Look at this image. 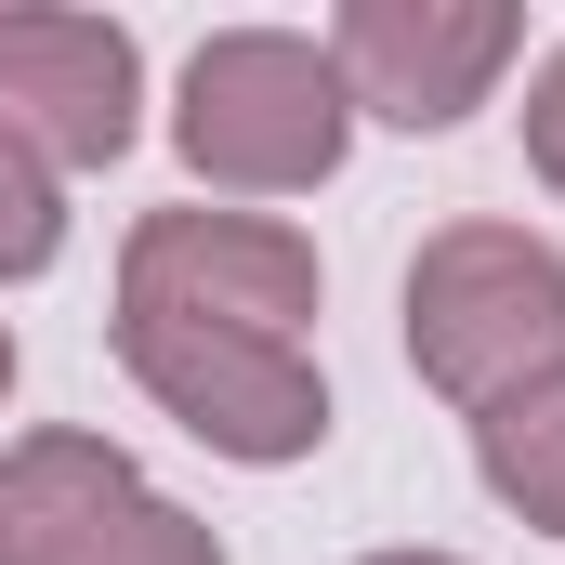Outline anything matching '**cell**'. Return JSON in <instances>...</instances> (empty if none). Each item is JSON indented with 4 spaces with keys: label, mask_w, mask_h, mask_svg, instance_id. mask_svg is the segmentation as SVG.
Masks as SVG:
<instances>
[{
    "label": "cell",
    "mask_w": 565,
    "mask_h": 565,
    "mask_svg": "<svg viewBox=\"0 0 565 565\" xmlns=\"http://www.w3.org/2000/svg\"><path fill=\"white\" fill-rule=\"evenodd\" d=\"M526 53L513 0H342L329 13V66L355 93V119L382 132H460Z\"/></svg>",
    "instance_id": "obj_6"
},
{
    "label": "cell",
    "mask_w": 565,
    "mask_h": 565,
    "mask_svg": "<svg viewBox=\"0 0 565 565\" xmlns=\"http://www.w3.org/2000/svg\"><path fill=\"white\" fill-rule=\"evenodd\" d=\"M132 500H145V460L119 434H79V422L13 434L0 447V565H79Z\"/></svg>",
    "instance_id": "obj_7"
},
{
    "label": "cell",
    "mask_w": 565,
    "mask_h": 565,
    "mask_svg": "<svg viewBox=\"0 0 565 565\" xmlns=\"http://www.w3.org/2000/svg\"><path fill=\"white\" fill-rule=\"evenodd\" d=\"M132 395L171 434H198L211 460H250V473H289L329 447V369L302 342H250V329H171V316H106Z\"/></svg>",
    "instance_id": "obj_3"
},
{
    "label": "cell",
    "mask_w": 565,
    "mask_h": 565,
    "mask_svg": "<svg viewBox=\"0 0 565 565\" xmlns=\"http://www.w3.org/2000/svg\"><path fill=\"white\" fill-rule=\"evenodd\" d=\"M355 565H460V553H422V540H408V553H355Z\"/></svg>",
    "instance_id": "obj_12"
},
{
    "label": "cell",
    "mask_w": 565,
    "mask_h": 565,
    "mask_svg": "<svg viewBox=\"0 0 565 565\" xmlns=\"http://www.w3.org/2000/svg\"><path fill=\"white\" fill-rule=\"evenodd\" d=\"M329 302L316 237L277 211H145L119 237V316H171V329H250V342H302Z\"/></svg>",
    "instance_id": "obj_4"
},
{
    "label": "cell",
    "mask_w": 565,
    "mask_h": 565,
    "mask_svg": "<svg viewBox=\"0 0 565 565\" xmlns=\"http://www.w3.org/2000/svg\"><path fill=\"white\" fill-rule=\"evenodd\" d=\"M53 264H66V184H53L26 145L0 132V289L53 277Z\"/></svg>",
    "instance_id": "obj_9"
},
{
    "label": "cell",
    "mask_w": 565,
    "mask_h": 565,
    "mask_svg": "<svg viewBox=\"0 0 565 565\" xmlns=\"http://www.w3.org/2000/svg\"><path fill=\"white\" fill-rule=\"evenodd\" d=\"M473 487H487L513 526L565 540V369L513 382L500 408H473Z\"/></svg>",
    "instance_id": "obj_8"
},
{
    "label": "cell",
    "mask_w": 565,
    "mask_h": 565,
    "mask_svg": "<svg viewBox=\"0 0 565 565\" xmlns=\"http://www.w3.org/2000/svg\"><path fill=\"white\" fill-rule=\"evenodd\" d=\"M79 565H224V526L145 487V500H132V513H119V526H106V540H93Z\"/></svg>",
    "instance_id": "obj_10"
},
{
    "label": "cell",
    "mask_w": 565,
    "mask_h": 565,
    "mask_svg": "<svg viewBox=\"0 0 565 565\" xmlns=\"http://www.w3.org/2000/svg\"><path fill=\"white\" fill-rule=\"evenodd\" d=\"M13 369H26V355H13V329H0V408H13Z\"/></svg>",
    "instance_id": "obj_13"
},
{
    "label": "cell",
    "mask_w": 565,
    "mask_h": 565,
    "mask_svg": "<svg viewBox=\"0 0 565 565\" xmlns=\"http://www.w3.org/2000/svg\"><path fill=\"white\" fill-rule=\"evenodd\" d=\"M526 171L565 198V40L540 53V79H526Z\"/></svg>",
    "instance_id": "obj_11"
},
{
    "label": "cell",
    "mask_w": 565,
    "mask_h": 565,
    "mask_svg": "<svg viewBox=\"0 0 565 565\" xmlns=\"http://www.w3.org/2000/svg\"><path fill=\"white\" fill-rule=\"evenodd\" d=\"M408 369L473 422L500 408L513 382L565 369V250L540 224H500V211H460L408 250Z\"/></svg>",
    "instance_id": "obj_2"
},
{
    "label": "cell",
    "mask_w": 565,
    "mask_h": 565,
    "mask_svg": "<svg viewBox=\"0 0 565 565\" xmlns=\"http://www.w3.org/2000/svg\"><path fill=\"white\" fill-rule=\"evenodd\" d=\"M171 145L211 198H316L355 145V93L302 26H211L171 79Z\"/></svg>",
    "instance_id": "obj_1"
},
{
    "label": "cell",
    "mask_w": 565,
    "mask_h": 565,
    "mask_svg": "<svg viewBox=\"0 0 565 565\" xmlns=\"http://www.w3.org/2000/svg\"><path fill=\"white\" fill-rule=\"evenodd\" d=\"M0 132L53 184L66 171H119L145 132V40L119 13H66V0L0 13Z\"/></svg>",
    "instance_id": "obj_5"
}]
</instances>
